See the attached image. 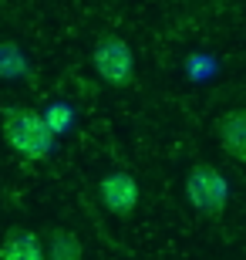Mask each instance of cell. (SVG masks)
<instances>
[{
  "instance_id": "obj_1",
  "label": "cell",
  "mask_w": 246,
  "mask_h": 260,
  "mask_svg": "<svg viewBox=\"0 0 246 260\" xmlns=\"http://www.w3.org/2000/svg\"><path fill=\"white\" fill-rule=\"evenodd\" d=\"M0 132L7 139V145L20 159H30V162H44L51 152H54V139L44 112L27 105H7L4 108V122H0Z\"/></svg>"
},
{
  "instance_id": "obj_2",
  "label": "cell",
  "mask_w": 246,
  "mask_h": 260,
  "mask_svg": "<svg viewBox=\"0 0 246 260\" xmlns=\"http://www.w3.org/2000/svg\"><path fill=\"white\" fill-rule=\"evenodd\" d=\"M91 64H95V75L101 81H108L112 88H128L135 81V54L128 48V41H122L112 30L95 41Z\"/></svg>"
},
{
  "instance_id": "obj_3",
  "label": "cell",
  "mask_w": 246,
  "mask_h": 260,
  "mask_svg": "<svg viewBox=\"0 0 246 260\" xmlns=\"http://www.w3.org/2000/svg\"><path fill=\"white\" fill-rule=\"evenodd\" d=\"M186 196H189V203L202 216L216 220V216H223V210L229 203V183L216 166L196 162L189 169V176H186Z\"/></svg>"
},
{
  "instance_id": "obj_4",
  "label": "cell",
  "mask_w": 246,
  "mask_h": 260,
  "mask_svg": "<svg viewBox=\"0 0 246 260\" xmlns=\"http://www.w3.org/2000/svg\"><path fill=\"white\" fill-rule=\"evenodd\" d=\"M98 200L112 216H132L135 206H138V183H135L132 173L125 169H112V173L101 176L98 183Z\"/></svg>"
},
{
  "instance_id": "obj_5",
  "label": "cell",
  "mask_w": 246,
  "mask_h": 260,
  "mask_svg": "<svg viewBox=\"0 0 246 260\" xmlns=\"http://www.w3.org/2000/svg\"><path fill=\"white\" fill-rule=\"evenodd\" d=\"M216 139L229 159L246 166V108H229L216 118Z\"/></svg>"
},
{
  "instance_id": "obj_6",
  "label": "cell",
  "mask_w": 246,
  "mask_h": 260,
  "mask_svg": "<svg viewBox=\"0 0 246 260\" xmlns=\"http://www.w3.org/2000/svg\"><path fill=\"white\" fill-rule=\"evenodd\" d=\"M0 260H48V247L34 230L14 226L0 237Z\"/></svg>"
},
{
  "instance_id": "obj_7",
  "label": "cell",
  "mask_w": 246,
  "mask_h": 260,
  "mask_svg": "<svg viewBox=\"0 0 246 260\" xmlns=\"http://www.w3.org/2000/svg\"><path fill=\"white\" fill-rule=\"evenodd\" d=\"M30 78V61L20 44L14 41H0V81H20Z\"/></svg>"
},
{
  "instance_id": "obj_8",
  "label": "cell",
  "mask_w": 246,
  "mask_h": 260,
  "mask_svg": "<svg viewBox=\"0 0 246 260\" xmlns=\"http://www.w3.org/2000/svg\"><path fill=\"white\" fill-rule=\"evenodd\" d=\"M48 260H85V243H81V237L71 230H51L48 233Z\"/></svg>"
},
{
  "instance_id": "obj_9",
  "label": "cell",
  "mask_w": 246,
  "mask_h": 260,
  "mask_svg": "<svg viewBox=\"0 0 246 260\" xmlns=\"http://www.w3.org/2000/svg\"><path fill=\"white\" fill-rule=\"evenodd\" d=\"M44 118H48V125L54 135H67L71 125H75V108L64 105V102H54V105L44 108Z\"/></svg>"
}]
</instances>
